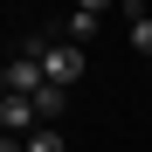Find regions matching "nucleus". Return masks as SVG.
<instances>
[{"instance_id":"nucleus-1","label":"nucleus","mask_w":152,"mask_h":152,"mask_svg":"<svg viewBox=\"0 0 152 152\" xmlns=\"http://www.w3.org/2000/svg\"><path fill=\"white\" fill-rule=\"evenodd\" d=\"M21 56H35V62H42V83H48V90H69L76 76L90 69V56H83V48L48 42V35H28V42H21Z\"/></svg>"},{"instance_id":"nucleus-2","label":"nucleus","mask_w":152,"mask_h":152,"mask_svg":"<svg viewBox=\"0 0 152 152\" xmlns=\"http://www.w3.org/2000/svg\"><path fill=\"white\" fill-rule=\"evenodd\" d=\"M42 90H48V83H42V62H35V56H14V62H7V97H28V104H35Z\"/></svg>"},{"instance_id":"nucleus-3","label":"nucleus","mask_w":152,"mask_h":152,"mask_svg":"<svg viewBox=\"0 0 152 152\" xmlns=\"http://www.w3.org/2000/svg\"><path fill=\"white\" fill-rule=\"evenodd\" d=\"M0 132H21V138H28V132H42L28 97H0Z\"/></svg>"},{"instance_id":"nucleus-4","label":"nucleus","mask_w":152,"mask_h":152,"mask_svg":"<svg viewBox=\"0 0 152 152\" xmlns=\"http://www.w3.org/2000/svg\"><path fill=\"white\" fill-rule=\"evenodd\" d=\"M97 21H104L97 7H69V14H62V42H69V48H83V42L97 35Z\"/></svg>"},{"instance_id":"nucleus-5","label":"nucleus","mask_w":152,"mask_h":152,"mask_svg":"<svg viewBox=\"0 0 152 152\" xmlns=\"http://www.w3.org/2000/svg\"><path fill=\"white\" fill-rule=\"evenodd\" d=\"M62 111H69V90H42L35 97V124H56Z\"/></svg>"},{"instance_id":"nucleus-6","label":"nucleus","mask_w":152,"mask_h":152,"mask_svg":"<svg viewBox=\"0 0 152 152\" xmlns=\"http://www.w3.org/2000/svg\"><path fill=\"white\" fill-rule=\"evenodd\" d=\"M21 152H69V145H62V132H48V124H42V132L21 138Z\"/></svg>"},{"instance_id":"nucleus-7","label":"nucleus","mask_w":152,"mask_h":152,"mask_svg":"<svg viewBox=\"0 0 152 152\" xmlns=\"http://www.w3.org/2000/svg\"><path fill=\"white\" fill-rule=\"evenodd\" d=\"M132 48L152 56V14H145V7H132Z\"/></svg>"},{"instance_id":"nucleus-8","label":"nucleus","mask_w":152,"mask_h":152,"mask_svg":"<svg viewBox=\"0 0 152 152\" xmlns=\"http://www.w3.org/2000/svg\"><path fill=\"white\" fill-rule=\"evenodd\" d=\"M0 97H7V62H0Z\"/></svg>"}]
</instances>
